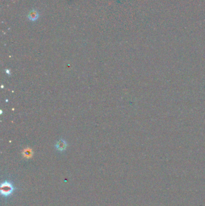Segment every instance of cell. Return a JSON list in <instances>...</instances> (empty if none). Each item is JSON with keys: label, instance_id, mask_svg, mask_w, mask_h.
<instances>
[{"label": "cell", "instance_id": "6da1fadb", "mask_svg": "<svg viewBox=\"0 0 205 206\" xmlns=\"http://www.w3.org/2000/svg\"><path fill=\"white\" fill-rule=\"evenodd\" d=\"M14 190H15V188L10 181H5L1 183V187H0V192L3 196L8 197L10 196Z\"/></svg>", "mask_w": 205, "mask_h": 206}, {"label": "cell", "instance_id": "7a4b0ae2", "mask_svg": "<svg viewBox=\"0 0 205 206\" xmlns=\"http://www.w3.org/2000/svg\"><path fill=\"white\" fill-rule=\"evenodd\" d=\"M39 17V13L37 12V11L33 10L32 11H31L29 13V15H28V18L31 21H36L38 19Z\"/></svg>", "mask_w": 205, "mask_h": 206}, {"label": "cell", "instance_id": "3957f363", "mask_svg": "<svg viewBox=\"0 0 205 206\" xmlns=\"http://www.w3.org/2000/svg\"><path fill=\"white\" fill-rule=\"evenodd\" d=\"M66 147V142L63 140H60L59 141V142L57 143L56 145V148L59 151H63L65 150V148Z\"/></svg>", "mask_w": 205, "mask_h": 206}]
</instances>
